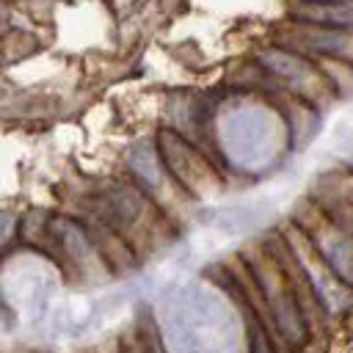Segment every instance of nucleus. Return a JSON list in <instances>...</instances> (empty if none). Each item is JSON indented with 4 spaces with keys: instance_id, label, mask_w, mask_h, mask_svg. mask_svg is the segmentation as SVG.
<instances>
[{
    "instance_id": "1",
    "label": "nucleus",
    "mask_w": 353,
    "mask_h": 353,
    "mask_svg": "<svg viewBox=\"0 0 353 353\" xmlns=\"http://www.w3.org/2000/svg\"><path fill=\"white\" fill-rule=\"evenodd\" d=\"M309 3H336V0H309Z\"/></svg>"
}]
</instances>
